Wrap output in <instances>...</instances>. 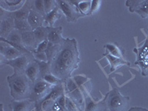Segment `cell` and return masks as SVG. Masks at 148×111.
Masks as SVG:
<instances>
[{"label":"cell","mask_w":148,"mask_h":111,"mask_svg":"<svg viewBox=\"0 0 148 111\" xmlns=\"http://www.w3.org/2000/svg\"><path fill=\"white\" fill-rule=\"evenodd\" d=\"M35 101L31 99L20 100V101H12L10 107L13 111H30L34 108Z\"/></svg>","instance_id":"cell-16"},{"label":"cell","mask_w":148,"mask_h":111,"mask_svg":"<svg viewBox=\"0 0 148 111\" xmlns=\"http://www.w3.org/2000/svg\"><path fill=\"white\" fill-rule=\"evenodd\" d=\"M101 4V1H99V0H92V1H91V9L90 15L94 14L95 12L97 11L99 8Z\"/></svg>","instance_id":"cell-31"},{"label":"cell","mask_w":148,"mask_h":111,"mask_svg":"<svg viewBox=\"0 0 148 111\" xmlns=\"http://www.w3.org/2000/svg\"><path fill=\"white\" fill-rule=\"evenodd\" d=\"M21 33H22V39L24 46L29 51L32 53L34 50H36V48L38 46L34 31L31 30V31H26V32Z\"/></svg>","instance_id":"cell-13"},{"label":"cell","mask_w":148,"mask_h":111,"mask_svg":"<svg viewBox=\"0 0 148 111\" xmlns=\"http://www.w3.org/2000/svg\"><path fill=\"white\" fill-rule=\"evenodd\" d=\"M57 5L61 11L66 16V19L68 22H76L79 17L82 16V14L78 10L76 5L71 2V1L58 0Z\"/></svg>","instance_id":"cell-5"},{"label":"cell","mask_w":148,"mask_h":111,"mask_svg":"<svg viewBox=\"0 0 148 111\" xmlns=\"http://www.w3.org/2000/svg\"><path fill=\"white\" fill-rule=\"evenodd\" d=\"M27 22L31 27L32 30H34L38 27L43 26V23L45 22V17L31 8L28 17H27Z\"/></svg>","instance_id":"cell-15"},{"label":"cell","mask_w":148,"mask_h":111,"mask_svg":"<svg viewBox=\"0 0 148 111\" xmlns=\"http://www.w3.org/2000/svg\"><path fill=\"white\" fill-rule=\"evenodd\" d=\"M147 30H148V29H147Z\"/></svg>","instance_id":"cell-35"},{"label":"cell","mask_w":148,"mask_h":111,"mask_svg":"<svg viewBox=\"0 0 148 111\" xmlns=\"http://www.w3.org/2000/svg\"><path fill=\"white\" fill-rule=\"evenodd\" d=\"M34 31V36H35L36 40L37 42V44L39 45L41 42L47 40V35H48V27H39Z\"/></svg>","instance_id":"cell-20"},{"label":"cell","mask_w":148,"mask_h":111,"mask_svg":"<svg viewBox=\"0 0 148 111\" xmlns=\"http://www.w3.org/2000/svg\"><path fill=\"white\" fill-rule=\"evenodd\" d=\"M53 88V85L48 84L43 79L39 78L33 84L32 92L30 99L33 100L35 102L45 99L50 94Z\"/></svg>","instance_id":"cell-4"},{"label":"cell","mask_w":148,"mask_h":111,"mask_svg":"<svg viewBox=\"0 0 148 111\" xmlns=\"http://www.w3.org/2000/svg\"><path fill=\"white\" fill-rule=\"evenodd\" d=\"M44 4L45 10L46 14L52 11L53 10H54L58 6L57 2L56 1H53V0H44Z\"/></svg>","instance_id":"cell-27"},{"label":"cell","mask_w":148,"mask_h":111,"mask_svg":"<svg viewBox=\"0 0 148 111\" xmlns=\"http://www.w3.org/2000/svg\"><path fill=\"white\" fill-rule=\"evenodd\" d=\"M27 2H25V5H24L22 8L18 10H15L14 12H10L8 10L7 16H13L14 19L18 20H27L30 11L32 8V5H27Z\"/></svg>","instance_id":"cell-14"},{"label":"cell","mask_w":148,"mask_h":111,"mask_svg":"<svg viewBox=\"0 0 148 111\" xmlns=\"http://www.w3.org/2000/svg\"><path fill=\"white\" fill-rule=\"evenodd\" d=\"M10 96L14 100L20 101L30 99L34 83L25 76V73H14L7 78Z\"/></svg>","instance_id":"cell-2"},{"label":"cell","mask_w":148,"mask_h":111,"mask_svg":"<svg viewBox=\"0 0 148 111\" xmlns=\"http://www.w3.org/2000/svg\"><path fill=\"white\" fill-rule=\"evenodd\" d=\"M84 111H107V108L104 101L96 103L92 101V99L90 96L86 97Z\"/></svg>","instance_id":"cell-17"},{"label":"cell","mask_w":148,"mask_h":111,"mask_svg":"<svg viewBox=\"0 0 148 111\" xmlns=\"http://www.w3.org/2000/svg\"><path fill=\"white\" fill-rule=\"evenodd\" d=\"M108 111H127L130 98L122 96L117 89L110 91L104 99Z\"/></svg>","instance_id":"cell-3"},{"label":"cell","mask_w":148,"mask_h":111,"mask_svg":"<svg viewBox=\"0 0 148 111\" xmlns=\"http://www.w3.org/2000/svg\"><path fill=\"white\" fill-rule=\"evenodd\" d=\"M65 108L67 111H76V107L69 98L65 99Z\"/></svg>","instance_id":"cell-32"},{"label":"cell","mask_w":148,"mask_h":111,"mask_svg":"<svg viewBox=\"0 0 148 111\" xmlns=\"http://www.w3.org/2000/svg\"><path fill=\"white\" fill-rule=\"evenodd\" d=\"M14 26H15V30H18L20 32H26V31L32 30L27 20L14 19Z\"/></svg>","instance_id":"cell-23"},{"label":"cell","mask_w":148,"mask_h":111,"mask_svg":"<svg viewBox=\"0 0 148 111\" xmlns=\"http://www.w3.org/2000/svg\"><path fill=\"white\" fill-rule=\"evenodd\" d=\"M49 42L48 40H45L44 42H41L38 45L37 47L36 48V50H34L33 52H36V53H40V52H45V51L47 50V47H48Z\"/></svg>","instance_id":"cell-29"},{"label":"cell","mask_w":148,"mask_h":111,"mask_svg":"<svg viewBox=\"0 0 148 111\" xmlns=\"http://www.w3.org/2000/svg\"><path fill=\"white\" fill-rule=\"evenodd\" d=\"M80 62L77 42L75 39H65L50 62L51 73L62 81L71 77Z\"/></svg>","instance_id":"cell-1"},{"label":"cell","mask_w":148,"mask_h":111,"mask_svg":"<svg viewBox=\"0 0 148 111\" xmlns=\"http://www.w3.org/2000/svg\"><path fill=\"white\" fill-rule=\"evenodd\" d=\"M136 64H138L142 70L144 76L148 75V39L145 45L138 50V59Z\"/></svg>","instance_id":"cell-9"},{"label":"cell","mask_w":148,"mask_h":111,"mask_svg":"<svg viewBox=\"0 0 148 111\" xmlns=\"http://www.w3.org/2000/svg\"><path fill=\"white\" fill-rule=\"evenodd\" d=\"M24 73L25 74V76L33 83L35 82L37 79L40 78V70H39V65L38 62L36 60H33L27 65Z\"/></svg>","instance_id":"cell-12"},{"label":"cell","mask_w":148,"mask_h":111,"mask_svg":"<svg viewBox=\"0 0 148 111\" xmlns=\"http://www.w3.org/2000/svg\"><path fill=\"white\" fill-rule=\"evenodd\" d=\"M127 111H148V110L142 108H132Z\"/></svg>","instance_id":"cell-33"},{"label":"cell","mask_w":148,"mask_h":111,"mask_svg":"<svg viewBox=\"0 0 148 111\" xmlns=\"http://www.w3.org/2000/svg\"><path fill=\"white\" fill-rule=\"evenodd\" d=\"M47 40L54 45H61L63 43L65 39L62 36V27H48Z\"/></svg>","instance_id":"cell-11"},{"label":"cell","mask_w":148,"mask_h":111,"mask_svg":"<svg viewBox=\"0 0 148 111\" xmlns=\"http://www.w3.org/2000/svg\"><path fill=\"white\" fill-rule=\"evenodd\" d=\"M1 111H5L4 110V108H3V104H1Z\"/></svg>","instance_id":"cell-34"},{"label":"cell","mask_w":148,"mask_h":111,"mask_svg":"<svg viewBox=\"0 0 148 111\" xmlns=\"http://www.w3.org/2000/svg\"><path fill=\"white\" fill-rule=\"evenodd\" d=\"M107 59H108L109 62L110 63L111 65V71H113L116 70L118 67H120L121 65L125 64L126 63L125 60L123 59H120V58L115 57L113 56L110 55L108 53L106 55Z\"/></svg>","instance_id":"cell-21"},{"label":"cell","mask_w":148,"mask_h":111,"mask_svg":"<svg viewBox=\"0 0 148 111\" xmlns=\"http://www.w3.org/2000/svg\"><path fill=\"white\" fill-rule=\"evenodd\" d=\"M41 79H42L44 81H45L46 82H47L48 84H51V85L56 86L59 85V84H61V82L63 81L60 80L59 79H58L56 76H55L54 75H53L51 73H47L46 75H45L44 76H42Z\"/></svg>","instance_id":"cell-24"},{"label":"cell","mask_w":148,"mask_h":111,"mask_svg":"<svg viewBox=\"0 0 148 111\" xmlns=\"http://www.w3.org/2000/svg\"><path fill=\"white\" fill-rule=\"evenodd\" d=\"M32 53H24L19 57L10 61H5V64L10 65L14 70V73H24L26 67L33 61Z\"/></svg>","instance_id":"cell-6"},{"label":"cell","mask_w":148,"mask_h":111,"mask_svg":"<svg viewBox=\"0 0 148 111\" xmlns=\"http://www.w3.org/2000/svg\"><path fill=\"white\" fill-rule=\"evenodd\" d=\"M32 9L39 13L43 16H45V4L43 0H36L34 1L32 4Z\"/></svg>","instance_id":"cell-25"},{"label":"cell","mask_w":148,"mask_h":111,"mask_svg":"<svg viewBox=\"0 0 148 111\" xmlns=\"http://www.w3.org/2000/svg\"><path fill=\"white\" fill-rule=\"evenodd\" d=\"M15 30L14 18L9 16L4 18L0 23V36L2 39H7L10 33Z\"/></svg>","instance_id":"cell-10"},{"label":"cell","mask_w":148,"mask_h":111,"mask_svg":"<svg viewBox=\"0 0 148 111\" xmlns=\"http://www.w3.org/2000/svg\"><path fill=\"white\" fill-rule=\"evenodd\" d=\"M59 45H54L51 43V42H49L48 47H47V50L45 51V53L46 55H47L48 62H50V61L53 58L55 54L57 52L58 49H59Z\"/></svg>","instance_id":"cell-26"},{"label":"cell","mask_w":148,"mask_h":111,"mask_svg":"<svg viewBox=\"0 0 148 111\" xmlns=\"http://www.w3.org/2000/svg\"><path fill=\"white\" fill-rule=\"evenodd\" d=\"M4 3L7 4V5L9 7L10 10H11V7H17L19 4L25 3V1H21V0H6V1H2Z\"/></svg>","instance_id":"cell-30"},{"label":"cell","mask_w":148,"mask_h":111,"mask_svg":"<svg viewBox=\"0 0 148 111\" xmlns=\"http://www.w3.org/2000/svg\"><path fill=\"white\" fill-rule=\"evenodd\" d=\"M104 47L106 48L107 51L108 53L110 55L113 56L115 57L120 58V59H123V53L122 51H121V49L119 47V46L115 45L113 44H107L104 45Z\"/></svg>","instance_id":"cell-22"},{"label":"cell","mask_w":148,"mask_h":111,"mask_svg":"<svg viewBox=\"0 0 148 111\" xmlns=\"http://www.w3.org/2000/svg\"><path fill=\"white\" fill-rule=\"evenodd\" d=\"M0 52H1V56H3L5 60L7 61L15 59L24 54L23 52L16 48L15 47L10 45L6 42L4 43V42H2V41L0 45Z\"/></svg>","instance_id":"cell-8"},{"label":"cell","mask_w":148,"mask_h":111,"mask_svg":"<svg viewBox=\"0 0 148 111\" xmlns=\"http://www.w3.org/2000/svg\"><path fill=\"white\" fill-rule=\"evenodd\" d=\"M126 5L130 12L136 13L141 18H148V0H128Z\"/></svg>","instance_id":"cell-7"},{"label":"cell","mask_w":148,"mask_h":111,"mask_svg":"<svg viewBox=\"0 0 148 111\" xmlns=\"http://www.w3.org/2000/svg\"><path fill=\"white\" fill-rule=\"evenodd\" d=\"M32 54L34 58L35 59V60L39 61V62H48L45 52H32Z\"/></svg>","instance_id":"cell-28"},{"label":"cell","mask_w":148,"mask_h":111,"mask_svg":"<svg viewBox=\"0 0 148 111\" xmlns=\"http://www.w3.org/2000/svg\"><path fill=\"white\" fill-rule=\"evenodd\" d=\"M62 16V12L61 11L59 6H57L54 10L46 14L45 16V22L48 25V27H53L55 22L61 18Z\"/></svg>","instance_id":"cell-18"},{"label":"cell","mask_w":148,"mask_h":111,"mask_svg":"<svg viewBox=\"0 0 148 111\" xmlns=\"http://www.w3.org/2000/svg\"><path fill=\"white\" fill-rule=\"evenodd\" d=\"M73 5H76L78 10L83 16L90 15L91 9V1L87 0H78V1H71Z\"/></svg>","instance_id":"cell-19"}]
</instances>
